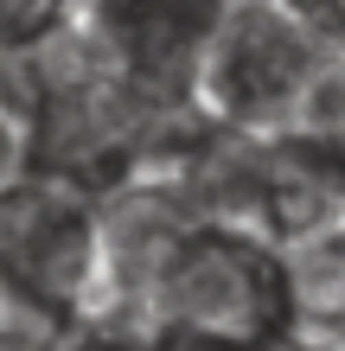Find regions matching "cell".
Wrapping results in <instances>:
<instances>
[{
  "label": "cell",
  "mask_w": 345,
  "mask_h": 351,
  "mask_svg": "<svg viewBox=\"0 0 345 351\" xmlns=\"http://www.w3.org/2000/svg\"><path fill=\"white\" fill-rule=\"evenodd\" d=\"M230 7L217 0H84L77 45L141 115H192L198 71Z\"/></svg>",
  "instance_id": "obj_3"
},
{
  "label": "cell",
  "mask_w": 345,
  "mask_h": 351,
  "mask_svg": "<svg viewBox=\"0 0 345 351\" xmlns=\"http://www.w3.org/2000/svg\"><path fill=\"white\" fill-rule=\"evenodd\" d=\"M64 351H147V345H134V339H109V332H77Z\"/></svg>",
  "instance_id": "obj_10"
},
{
  "label": "cell",
  "mask_w": 345,
  "mask_h": 351,
  "mask_svg": "<svg viewBox=\"0 0 345 351\" xmlns=\"http://www.w3.org/2000/svg\"><path fill=\"white\" fill-rule=\"evenodd\" d=\"M217 7H256V0H217Z\"/></svg>",
  "instance_id": "obj_11"
},
{
  "label": "cell",
  "mask_w": 345,
  "mask_h": 351,
  "mask_svg": "<svg viewBox=\"0 0 345 351\" xmlns=\"http://www.w3.org/2000/svg\"><path fill=\"white\" fill-rule=\"evenodd\" d=\"M32 173V147H26V121H19L7 102H0V198L13 192L19 179Z\"/></svg>",
  "instance_id": "obj_9"
},
{
  "label": "cell",
  "mask_w": 345,
  "mask_h": 351,
  "mask_svg": "<svg viewBox=\"0 0 345 351\" xmlns=\"http://www.w3.org/2000/svg\"><path fill=\"white\" fill-rule=\"evenodd\" d=\"M84 0H0V58H38L77 32Z\"/></svg>",
  "instance_id": "obj_6"
},
{
  "label": "cell",
  "mask_w": 345,
  "mask_h": 351,
  "mask_svg": "<svg viewBox=\"0 0 345 351\" xmlns=\"http://www.w3.org/2000/svg\"><path fill=\"white\" fill-rule=\"evenodd\" d=\"M333 58L294 26L275 0L230 7L198 71V115L230 134H281L300 128L307 96Z\"/></svg>",
  "instance_id": "obj_4"
},
{
  "label": "cell",
  "mask_w": 345,
  "mask_h": 351,
  "mask_svg": "<svg viewBox=\"0 0 345 351\" xmlns=\"http://www.w3.org/2000/svg\"><path fill=\"white\" fill-rule=\"evenodd\" d=\"M243 230L269 237L288 256H307L320 243L345 237V160L320 147L307 128L256 134Z\"/></svg>",
  "instance_id": "obj_5"
},
{
  "label": "cell",
  "mask_w": 345,
  "mask_h": 351,
  "mask_svg": "<svg viewBox=\"0 0 345 351\" xmlns=\"http://www.w3.org/2000/svg\"><path fill=\"white\" fill-rule=\"evenodd\" d=\"M275 7L288 13L294 26L307 32L320 51H326V58L345 51V0H275Z\"/></svg>",
  "instance_id": "obj_8"
},
{
  "label": "cell",
  "mask_w": 345,
  "mask_h": 351,
  "mask_svg": "<svg viewBox=\"0 0 345 351\" xmlns=\"http://www.w3.org/2000/svg\"><path fill=\"white\" fill-rule=\"evenodd\" d=\"M307 319L300 268L269 237L186 217L141 275L134 300L96 332L147 351H275Z\"/></svg>",
  "instance_id": "obj_1"
},
{
  "label": "cell",
  "mask_w": 345,
  "mask_h": 351,
  "mask_svg": "<svg viewBox=\"0 0 345 351\" xmlns=\"http://www.w3.org/2000/svg\"><path fill=\"white\" fill-rule=\"evenodd\" d=\"M300 128H307L320 147H333V154L345 160V51L333 58L326 71H320V84H313V96H307Z\"/></svg>",
  "instance_id": "obj_7"
},
{
  "label": "cell",
  "mask_w": 345,
  "mask_h": 351,
  "mask_svg": "<svg viewBox=\"0 0 345 351\" xmlns=\"http://www.w3.org/2000/svg\"><path fill=\"white\" fill-rule=\"evenodd\" d=\"M0 294L64 339L90 332L103 294V198L45 173L19 179L0 198Z\"/></svg>",
  "instance_id": "obj_2"
}]
</instances>
